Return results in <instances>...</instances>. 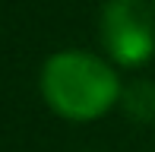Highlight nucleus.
Wrapping results in <instances>:
<instances>
[{
  "mask_svg": "<svg viewBox=\"0 0 155 152\" xmlns=\"http://www.w3.org/2000/svg\"><path fill=\"white\" fill-rule=\"evenodd\" d=\"M98 38L111 64L146 67L155 54V6L149 0H108L98 16Z\"/></svg>",
  "mask_w": 155,
  "mask_h": 152,
  "instance_id": "2",
  "label": "nucleus"
},
{
  "mask_svg": "<svg viewBox=\"0 0 155 152\" xmlns=\"http://www.w3.org/2000/svg\"><path fill=\"white\" fill-rule=\"evenodd\" d=\"M38 89L57 117L89 124L120 105L124 82L111 60L92 51H57L41 64Z\"/></svg>",
  "mask_w": 155,
  "mask_h": 152,
  "instance_id": "1",
  "label": "nucleus"
},
{
  "mask_svg": "<svg viewBox=\"0 0 155 152\" xmlns=\"http://www.w3.org/2000/svg\"><path fill=\"white\" fill-rule=\"evenodd\" d=\"M152 6H155V0H152Z\"/></svg>",
  "mask_w": 155,
  "mask_h": 152,
  "instance_id": "4",
  "label": "nucleus"
},
{
  "mask_svg": "<svg viewBox=\"0 0 155 152\" xmlns=\"http://www.w3.org/2000/svg\"><path fill=\"white\" fill-rule=\"evenodd\" d=\"M120 105L127 108V114H133L136 121H152L155 117V86L146 79H136L124 89Z\"/></svg>",
  "mask_w": 155,
  "mask_h": 152,
  "instance_id": "3",
  "label": "nucleus"
}]
</instances>
